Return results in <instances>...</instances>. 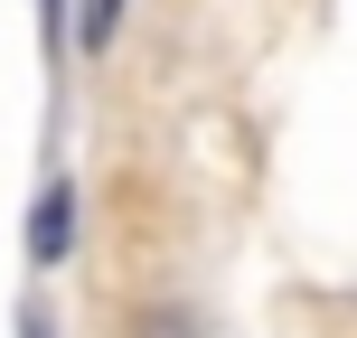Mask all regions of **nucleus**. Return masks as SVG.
<instances>
[{"instance_id": "f257e3e1", "label": "nucleus", "mask_w": 357, "mask_h": 338, "mask_svg": "<svg viewBox=\"0 0 357 338\" xmlns=\"http://www.w3.org/2000/svg\"><path fill=\"white\" fill-rule=\"evenodd\" d=\"M66 245H75V188L47 178L38 207H29V263H66Z\"/></svg>"}, {"instance_id": "f03ea898", "label": "nucleus", "mask_w": 357, "mask_h": 338, "mask_svg": "<svg viewBox=\"0 0 357 338\" xmlns=\"http://www.w3.org/2000/svg\"><path fill=\"white\" fill-rule=\"evenodd\" d=\"M123 338H197V320H188L178 301H151V310H132V329H123Z\"/></svg>"}, {"instance_id": "7ed1b4c3", "label": "nucleus", "mask_w": 357, "mask_h": 338, "mask_svg": "<svg viewBox=\"0 0 357 338\" xmlns=\"http://www.w3.org/2000/svg\"><path fill=\"white\" fill-rule=\"evenodd\" d=\"M113 29H123V0H85V56H104Z\"/></svg>"}, {"instance_id": "20e7f679", "label": "nucleus", "mask_w": 357, "mask_h": 338, "mask_svg": "<svg viewBox=\"0 0 357 338\" xmlns=\"http://www.w3.org/2000/svg\"><path fill=\"white\" fill-rule=\"evenodd\" d=\"M29 338H47V329H29Z\"/></svg>"}]
</instances>
